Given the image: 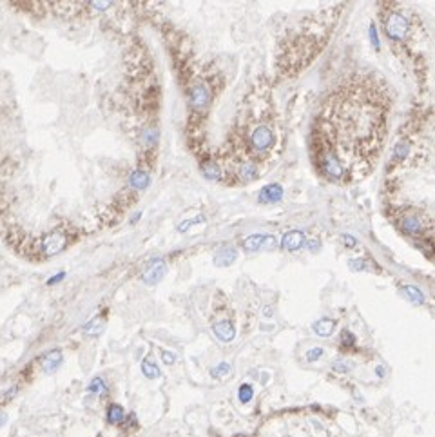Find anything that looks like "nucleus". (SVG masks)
<instances>
[{"label": "nucleus", "instance_id": "1", "mask_svg": "<svg viewBox=\"0 0 435 437\" xmlns=\"http://www.w3.org/2000/svg\"><path fill=\"white\" fill-rule=\"evenodd\" d=\"M386 100L375 82L337 89L312 131V160L325 180L350 183L365 178L379 158L386 133Z\"/></svg>", "mask_w": 435, "mask_h": 437}, {"label": "nucleus", "instance_id": "2", "mask_svg": "<svg viewBox=\"0 0 435 437\" xmlns=\"http://www.w3.org/2000/svg\"><path fill=\"white\" fill-rule=\"evenodd\" d=\"M67 245V238L62 231H53L42 240V252L44 256H55L58 252L64 251V247Z\"/></svg>", "mask_w": 435, "mask_h": 437}, {"label": "nucleus", "instance_id": "3", "mask_svg": "<svg viewBox=\"0 0 435 437\" xmlns=\"http://www.w3.org/2000/svg\"><path fill=\"white\" fill-rule=\"evenodd\" d=\"M212 332L214 336L220 339L221 343H230L236 337V327L232 321H220L212 325Z\"/></svg>", "mask_w": 435, "mask_h": 437}, {"label": "nucleus", "instance_id": "4", "mask_svg": "<svg viewBox=\"0 0 435 437\" xmlns=\"http://www.w3.org/2000/svg\"><path fill=\"white\" fill-rule=\"evenodd\" d=\"M305 245V234L301 231H290L287 232L283 240H281V247L285 249V251H297L301 247Z\"/></svg>", "mask_w": 435, "mask_h": 437}, {"label": "nucleus", "instance_id": "5", "mask_svg": "<svg viewBox=\"0 0 435 437\" xmlns=\"http://www.w3.org/2000/svg\"><path fill=\"white\" fill-rule=\"evenodd\" d=\"M163 274H165V263L161 262V260H156V262L145 271L144 282L147 283V285H154V283H158L161 278H163Z\"/></svg>", "mask_w": 435, "mask_h": 437}, {"label": "nucleus", "instance_id": "6", "mask_svg": "<svg viewBox=\"0 0 435 437\" xmlns=\"http://www.w3.org/2000/svg\"><path fill=\"white\" fill-rule=\"evenodd\" d=\"M283 198V189L278 183H270V185H265L260 191V201L261 203H276Z\"/></svg>", "mask_w": 435, "mask_h": 437}, {"label": "nucleus", "instance_id": "7", "mask_svg": "<svg viewBox=\"0 0 435 437\" xmlns=\"http://www.w3.org/2000/svg\"><path fill=\"white\" fill-rule=\"evenodd\" d=\"M269 243V245H274V236H265V234H254V236H249L245 241H243V247H245L247 252H254L258 249Z\"/></svg>", "mask_w": 435, "mask_h": 437}, {"label": "nucleus", "instance_id": "8", "mask_svg": "<svg viewBox=\"0 0 435 437\" xmlns=\"http://www.w3.org/2000/svg\"><path fill=\"white\" fill-rule=\"evenodd\" d=\"M40 363H42V368H44V372H47V374H53V372H55L56 368L62 365V352L60 350H53V352H49V354H45V356L40 359Z\"/></svg>", "mask_w": 435, "mask_h": 437}, {"label": "nucleus", "instance_id": "9", "mask_svg": "<svg viewBox=\"0 0 435 437\" xmlns=\"http://www.w3.org/2000/svg\"><path fill=\"white\" fill-rule=\"evenodd\" d=\"M149 181H150L149 172L144 171V169H138V171H135L129 176V185L133 187V189H136V191L147 189V187H149Z\"/></svg>", "mask_w": 435, "mask_h": 437}, {"label": "nucleus", "instance_id": "10", "mask_svg": "<svg viewBox=\"0 0 435 437\" xmlns=\"http://www.w3.org/2000/svg\"><path fill=\"white\" fill-rule=\"evenodd\" d=\"M312 330L321 337H328L334 334L335 330V321L334 319H328V317H323V319H317V321L312 325Z\"/></svg>", "mask_w": 435, "mask_h": 437}, {"label": "nucleus", "instance_id": "11", "mask_svg": "<svg viewBox=\"0 0 435 437\" xmlns=\"http://www.w3.org/2000/svg\"><path fill=\"white\" fill-rule=\"evenodd\" d=\"M401 291H403V294H405L406 299H408V301H412L414 305H423V303H425V294H423V291H421V289H417V287L406 285V287H403Z\"/></svg>", "mask_w": 435, "mask_h": 437}, {"label": "nucleus", "instance_id": "12", "mask_svg": "<svg viewBox=\"0 0 435 437\" xmlns=\"http://www.w3.org/2000/svg\"><path fill=\"white\" fill-rule=\"evenodd\" d=\"M236 256H238V254H236V251L232 247H225V249H221V251L218 252V256L214 258V263L218 267H227L234 262Z\"/></svg>", "mask_w": 435, "mask_h": 437}, {"label": "nucleus", "instance_id": "13", "mask_svg": "<svg viewBox=\"0 0 435 437\" xmlns=\"http://www.w3.org/2000/svg\"><path fill=\"white\" fill-rule=\"evenodd\" d=\"M124 419H125V412L120 405H111V407L107 408V423H109V425H120V423H124Z\"/></svg>", "mask_w": 435, "mask_h": 437}, {"label": "nucleus", "instance_id": "14", "mask_svg": "<svg viewBox=\"0 0 435 437\" xmlns=\"http://www.w3.org/2000/svg\"><path fill=\"white\" fill-rule=\"evenodd\" d=\"M142 374H144L147 379H156V377L160 376V368L156 367L152 357H145L144 361H142Z\"/></svg>", "mask_w": 435, "mask_h": 437}, {"label": "nucleus", "instance_id": "15", "mask_svg": "<svg viewBox=\"0 0 435 437\" xmlns=\"http://www.w3.org/2000/svg\"><path fill=\"white\" fill-rule=\"evenodd\" d=\"M104 319L102 317H95V319H91L87 325L84 327V332L87 334V336H98V334H102V330H104Z\"/></svg>", "mask_w": 435, "mask_h": 437}, {"label": "nucleus", "instance_id": "16", "mask_svg": "<svg viewBox=\"0 0 435 437\" xmlns=\"http://www.w3.org/2000/svg\"><path fill=\"white\" fill-rule=\"evenodd\" d=\"M238 397H240V403H243V405H247V403H250V399L254 397V388L250 387V385H241L240 390H238Z\"/></svg>", "mask_w": 435, "mask_h": 437}, {"label": "nucleus", "instance_id": "17", "mask_svg": "<svg viewBox=\"0 0 435 437\" xmlns=\"http://www.w3.org/2000/svg\"><path fill=\"white\" fill-rule=\"evenodd\" d=\"M210 374H212V377H216V379L227 377L230 374V365L229 363H220L218 367H214L212 370H210Z\"/></svg>", "mask_w": 435, "mask_h": 437}, {"label": "nucleus", "instance_id": "18", "mask_svg": "<svg viewBox=\"0 0 435 437\" xmlns=\"http://www.w3.org/2000/svg\"><path fill=\"white\" fill-rule=\"evenodd\" d=\"M87 390H89L91 394H102L105 390V381L102 379V377H95V379L89 383Z\"/></svg>", "mask_w": 435, "mask_h": 437}, {"label": "nucleus", "instance_id": "19", "mask_svg": "<svg viewBox=\"0 0 435 437\" xmlns=\"http://www.w3.org/2000/svg\"><path fill=\"white\" fill-rule=\"evenodd\" d=\"M323 354H325V350L321 347H314L310 348V350L306 352V361H310V363H315V361H319L321 357H323Z\"/></svg>", "mask_w": 435, "mask_h": 437}, {"label": "nucleus", "instance_id": "20", "mask_svg": "<svg viewBox=\"0 0 435 437\" xmlns=\"http://www.w3.org/2000/svg\"><path fill=\"white\" fill-rule=\"evenodd\" d=\"M89 4L93 5L96 11H105L113 5V0H89Z\"/></svg>", "mask_w": 435, "mask_h": 437}, {"label": "nucleus", "instance_id": "21", "mask_svg": "<svg viewBox=\"0 0 435 437\" xmlns=\"http://www.w3.org/2000/svg\"><path fill=\"white\" fill-rule=\"evenodd\" d=\"M341 339H343V345H348V347H352L355 343V337L352 332L348 330H343V334H341Z\"/></svg>", "mask_w": 435, "mask_h": 437}, {"label": "nucleus", "instance_id": "22", "mask_svg": "<svg viewBox=\"0 0 435 437\" xmlns=\"http://www.w3.org/2000/svg\"><path fill=\"white\" fill-rule=\"evenodd\" d=\"M161 359H163V363H165V365H174L176 356H174V354H172V352L163 350V352H161Z\"/></svg>", "mask_w": 435, "mask_h": 437}, {"label": "nucleus", "instance_id": "23", "mask_svg": "<svg viewBox=\"0 0 435 437\" xmlns=\"http://www.w3.org/2000/svg\"><path fill=\"white\" fill-rule=\"evenodd\" d=\"M332 368H334L335 372H348V370H350V368H348V365H346L345 361H335L334 367H332Z\"/></svg>", "mask_w": 435, "mask_h": 437}, {"label": "nucleus", "instance_id": "24", "mask_svg": "<svg viewBox=\"0 0 435 437\" xmlns=\"http://www.w3.org/2000/svg\"><path fill=\"white\" fill-rule=\"evenodd\" d=\"M64 278H65V274H64V272H60V274H56V276L51 278L49 282H47V285H55V283H58L60 280H64Z\"/></svg>", "mask_w": 435, "mask_h": 437}, {"label": "nucleus", "instance_id": "25", "mask_svg": "<svg viewBox=\"0 0 435 437\" xmlns=\"http://www.w3.org/2000/svg\"><path fill=\"white\" fill-rule=\"evenodd\" d=\"M343 241H345L346 247H354L355 245V240L352 236H343Z\"/></svg>", "mask_w": 435, "mask_h": 437}, {"label": "nucleus", "instance_id": "26", "mask_svg": "<svg viewBox=\"0 0 435 437\" xmlns=\"http://www.w3.org/2000/svg\"><path fill=\"white\" fill-rule=\"evenodd\" d=\"M377 368H379V370H377V374H379L381 377L385 376V370H383V367H377Z\"/></svg>", "mask_w": 435, "mask_h": 437}, {"label": "nucleus", "instance_id": "27", "mask_svg": "<svg viewBox=\"0 0 435 437\" xmlns=\"http://www.w3.org/2000/svg\"><path fill=\"white\" fill-rule=\"evenodd\" d=\"M265 316H272V310H270L269 306H267V308H265Z\"/></svg>", "mask_w": 435, "mask_h": 437}]
</instances>
